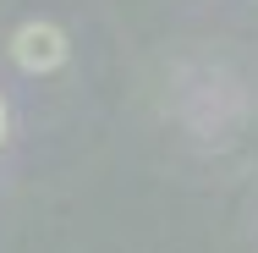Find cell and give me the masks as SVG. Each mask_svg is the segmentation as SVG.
<instances>
[{
    "instance_id": "2",
    "label": "cell",
    "mask_w": 258,
    "mask_h": 253,
    "mask_svg": "<svg viewBox=\"0 0 258 253\" xmlns=\"http://www.w3.org/2000/svg\"><path fill=\"white\" fill-rule=\"evenodd\" d=\"M0 143H6V99H0Z\"/></svg>"
},
{
    "instance_id": "1",
    "label": "cell",
    "mask_w": 258,
    "mask_h": 253,
    "mask_svg": "<svg viewBox=\"0 0 258 253\" xmlns=\"http://www.w3.org/2000/svg\"><path fill=\"white\" fill-rule=\"evenodd\" d=\"M66 55H72V44H66V33L55 22H22L11 33V61L22 72H55Z\"/></svg>"
}]
</instances>
